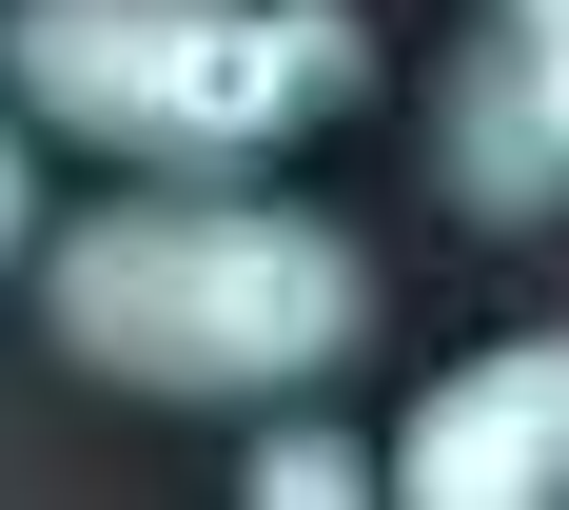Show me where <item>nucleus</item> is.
<instances>
[{"mask_svg": "<svg viewBox=\"0 0 569 510\" xmlns=\"http://www.w3.org/2000/svg\"><path fill=\"white\" fill-rule=\"evenodd\" d=\"M40 256V334L99 393H177V412H295L315 373H353L373 334V256L335 217H295L256 177H138Z\"/></svg>", "mask_w": 569, "mask_h": 510, "instance_id": "1", "label": "nucleus"}, {"mask_svg": "<svg viewBox=\"0 0 569 510\" xmlns=\"http://www.w3.org/2000/svg\"><path fill=\"white\" fill-rule=\"evenodd\" d=\"M0 99L59 118L79 158L236 177L373 99V20L353 0H0Z\"/></svg>", "mask_w": 569, "mask_h": 510, "instance_id": "2", "label": "nucleus"}, {"mask_svg": "<svg viewBox=\"0 0 569 510\" xmlns=\"http://www.w3.org/2000/svg\"><path fill=\"white\" fill-rule=\"evenodd\" d=\"M373 491L412 510H569V334H491L393 412Z\"/></svg>", "mask_w": 569, "mask_h": 510, "instance_id": "3", "label": "nucleus"}, {"mask_svg": "<svg viewBox=\"0 0 569 510\" xmlns=\"http://www.w3.org/2000/svg\"><path fill=\"white\" fill-rule=\"evenodd\" d=\"M432 158H452L471 217H569V0H491L432 99Z\"/></svg>", "mask_w": 569, "mask_h": 510, "instance_id": "4", "label": "nucleus"}, {"mask_svg": "<svg viewBox=\"0 0 569 510\" xmlns=\"http://www.w3.org/2000/svg\"><path fill=\"white\" fill-rule=\"evenodd\" d=\"M256 491H276V510H353V491H373V452H353V432H276Z\"/></svg>", "mask_w": 569, "mask_h": 510, "instance_id": "5", "label": "nucleus"}, {"mask_svg": "<svg viewBox=\"0 0 569 510\" xmlns=\"http://www.w3.org/2000/svg\"><path fill=\"white\" fill-rule=\"evenodd\" d=\"M20 236H40V158H20V99H0V276H20Z\"/></svg>", "mask_w": 569, "mask_h": 510, "instance_id": "6", "label": "nucleus"}]
</instances>
